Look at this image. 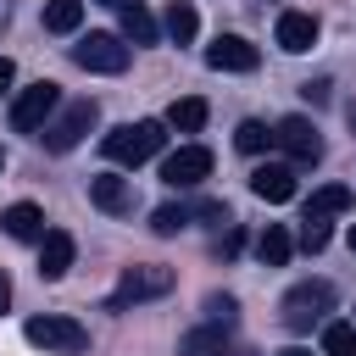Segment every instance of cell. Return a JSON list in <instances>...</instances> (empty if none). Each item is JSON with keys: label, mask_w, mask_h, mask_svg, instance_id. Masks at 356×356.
I'll use <instances>...</instances> for the list:
<instances>
[{"label": "cell", "mask_w": 356, "mask_h": 356, "mask_svg": "<svg viewBox=\"0 0 356 356\" xmlns=\"http://www.w3.org/2000/svg\"><path fill=\"white\" fill-rule=\"evenodd\" d=\"M22 339L39 345L44 356H83V350H89V328H83L78 317H56V312L28 317V323H22Z\"/></svg>", "instance_id": "cell-1"}, {"label": "cell", "mask_w": 356, "mask_h": 356, "mask_svg": "<svg viewBox=\"0 0 356 356\" xmlns=\"http://www.w3.org/2000/svg\"><path fill=\"white\" fill-rule=\"evenodd\" d=\"M161 122L156 117H139V122H122V128H111L106 139H100V150L117 161V167H139V161H150L156 150H161Z\"/></svg>", "instance_id": "cell-2"}, {"label": "cell", "mask_w": 356, "mask_h": 356, "mask_svg": "<svg viewBox=\"0 0 356 356\" xmlns=\"http://www.w3.org/2000/svg\"><path fill=\"white\" fill-rule=\"evenodd\" d=\"M167 289H172V267H161V261H139V267H122L117 289L106 295V312H128V306H139V300H161Z\"/></svg>", "instance_id": "cell-3"}, {"label": "cell", "mask_w": 356, "mask_h": 356, "mask_svg": "<svg viewBox=\"0 0 356 356\" xmlns=\"http://www.w3.org/2000/svg\"><path fill=\"white\" fill-rule=\"evenodd\" d=\"M328 312H334V284L328 278H306L284 295V328L289 334H306L312 323H328Z\"/></svg>", "instance_id": "cell-4"}, {"label": "cell", "mask_w": 356, "mask_h": 356, "mask_svg": "<svg viewBox=\"0 0 356 356\" xmlns=\"http://www.w3.org/2000/svg\"><path fill=\"white\" fill-rule=\"evenodd\" d=\"M56 106H61V83L39 78V83L17 89V100H11V128H17V134H39V128L50 122Z\"/></svg>", "instance_id": "cell-5"}, {"label": "cell", "mask_w": 356, "mask_h": 356, "mask_svg": "<svg viewBox=\"0 0 356 356\" xmlns=\"http://www.w3.org/2000/svg\"><path fill=\"white\" fill-rule=\"evenodd\" d=\"M95 117H100V111H95V100H67V106H61V111L44 122V134H39V139H44V150L67 156V150H72V145H78V139L95 128Z\"/></svg>", "instance_id": "cell-6"}, {"label": "cell", "mask_w": 356, "mask_h": 356, "mask_svg": "<svg viewBox=\"0 0 356 356\" xmlns=\"http://www.w3.org/2000/svg\"><path fill=\"white\" fill-rule=\"evenodd\" d=\"M273 145L289 156V167H317L323 161V134H317L312 117H284L273 128Z\"/></svg>", "instance_id": "cell-7"}, {"label": "cell", "mask_w": 356, "mask_h": 356, "mask_svg": "<svg viewBox=\"0 0 356 356\" xmlns=\"http://www.w3.org/2000/svg\"><path fill=\"white\" fill-rule=\"evenodd\" d=\"M72 61H78L83 72H122V67H128V44H122L117 33H83V39L72 44Z\"/></svg>", "instance_id": "cell-8"}, {"label": "cell", "mask_w": 356, "mask_h": 356, "mask_svg": "<svg viewBox=\"0 0 356 356\" xmlns=\"http://www.w3.org/2000/svg\"><path fill=\"white\" fill-rule=\"evenodd\" d=\"M161 178L172 189H195L200 178H211V150L206 145H178L167 161H161Z\"/></svg>", "instance_id": "cell-9"}, {"label": "cell", "mask_w": 356, "mask_h": 356, "mask_svg": "<svg viewBox=\"0 0 356 356\" xmlns=\"http://www.w3.org/2000/svg\"><path fill=\"white\" fill-rule=\"evenodd\" d=\"M256 61H261V50L239 33H217L206 44V67H217V72H256Z\"/></svg>", "instance_id": "cell-10"}, {"label": "cell", "mask_w": 356, "mask_h": 356, "mask_svg": "<svg viewBox=\"0 0 356 356\" xmlns=\"http://www.w3.org/2000/svg\"><path fill=\"white\" fill-rule=\"evenodd\" d=\"M250 195L267 200V206L295 200V167H289V161H261V167L250 172Z\"/></svg>", "instance_id": "cell-11"}, {"label": "cell", "mask_w": 356, "mask_h": 356, "mask_svg": "<svg viewBox=\"0 0 356 356\" xmlns=\"http://www.w3.org/2000/svg\"><path fill=\"white\" fill-rule=\"evenodd\" d=\"M72 256H78V245H72V234H67V228H44V239H39V278H44V284H56V278H67V267H72Z\"/></svg>", "instance_id": "cell-12"}, {"label": "cell", "mask_w": 356, "mask_h": 356, "mask_svg": "<svg viewBox=\"0 0 356 356\" xmlns=\"http://www.w3.org/2000/svg\"><path fill=\"white\" fill-rule=\"evenodd\" d=\"M273 39H278V50H289V56H306V50L317 44V17H312V11H284Z\"/></svg>", "instance_id": "cell-13"}, {"label": "cell", "mask_w": 356, "mask_h": 356, "mask_svg": "<svg viewBox=\"0 0 356 356\" xmlns=\"http://www.w3.org/2000/svg\"><path fill=\"white\" fill-rule=\"evenodd\" d=\"M178 356H245V345H234L228 339V328H189L184 339H178Z\"/></svg>", "instance_id": "cell-14"}, {"label": "cell", "mask_w": 356, "mask_h": 356, "mask_svg": "<svg viewBox=\"0 0 356 356\" xmlns=\"http://www.w3.org/2000/svg\"><path fill=\"white\" fill-rule=\"evenodd\" d=\"M89 200H95L100 211L122 217V211H134V184L117 178V172H100V178H89Z\"/></svg>", "instance_id": "cell-15"}, {"label": "cell", "mask_w": 356, "mask_h": 356, "mask_svg": "<svg viewBox=\"0 0 356 356\" xmlns=\"http://www.w3.org/2000/svg\"><path fill=\"white\" fill-rule=\"evenodd\" d=\"M0 228L11 234V239H44V211L33 206V200H17V206H6V217H0Z\"/></svg>", "instance_id": "cell-16"}, {"label": "cell", "mask_w": 356, "mask_h": 356, "mask_svg": "<svg viewBox=\"0 0 356 356\" xmlns=\"http://www.w3.org/2000/svg\"><path fill=\"white\" fill-rule=\"evenodd\" d=\"M256 256H261L267 267H284V261L295 256V234H289L284 222H267V228H261V239H256Z\"/></svg>", "instance_id": "cell-17"}, {"label": "cell", "mask_w": 356, "mask_h": 356, "mask_svg": "<svg viewBox=\"0 0 356 356\" xmlns=\"http://www.w3.org/2000/svg\"><path fill=\"white\" fill-rule=\"evenodd\" d=\"M161 28H167V39H172V44H189V39L200 33V11H195L189 0H172V6H167V17H161Z\"/></svg>", "instance_id": "cell-18"}, {"label": "cell", "mask_w": 356, "mask_h": 356, "mask_svg": "<svg viewBox=\"0 0 356 356\" xmlns=\"http://www.w3.org/2000/svg\"><path fill=\"white\" fill-rule=\"evenodd\" d=\"M206 117H211V111H206V100H200V95H184V100H172V106H167V122H172L178 134H200V128H206Z\"/></svg>", "instance_id": "cell-19"}, {"label": "cell", "mask_w": 356, "mask_h": 356, "mask_svg": "<svg viewBox=\"0 0 356 356\" xmlns=\"http://www.w3.org/2000/svg\"><path fill=\"white\" fill-rule=\"evenodd\" d=\"M156 33H161L156 17H150L139 0H128V6H122V39H134V44H156Z\"/></svg>", "instance_id": "cell-20"}, {"label": "cell", "mask_w": 356, "mask_h": 356, "mask_svg": "<svg viewBox=\"0 0 356 356\" xmlns=\"http://www.w3.org/2000/svg\"><path fill=\"white\" fill-rule=\"evenodd\" d=\"M350 200H356V195H350L345 184H323V189L306 200V217H339V211H350Z\"/></svg>", "instance_id": "cell-21"}, {"label": "cell", "mask_w": 356, "mask_h": 356, "mask_svg": "<svg viewBox=\"0 0 356 356\" xmlns=\"http://www.w3.org/2000/svg\"><path fill=\"white\" fill-rule=\"evenodd\" d=\"M78 22H83V0H50L44 6V28L50 33H78Z\"/></svg>", "instance_id": "cell-22"}, {"label": "cell", "mask_w": 356, "mask_h": 356, "mask_svg": "<svg viewBox=\"0 0 356 356\" xmlns=\"http://www.w3.org/2000/svg\"><path fill=\"white\" fill-rule=\"evenodd\" d=\"M323 356H356V323L328 317L323 323Z\"/></svg>", "instance_id": "cell-23"}, {"label": "cell", "mask_w": 356, "mask_h": 356, "mask_svg": "<svg viewBox=\"0 0 356 356\" xmlns=\"http://www.w3.org/2000/svg\"><path fill=\"white\" fill-rule=\"evenodd\" d=\"M234 145H239L245 156H261V150L273 145V128H267V122H256V117H245V122L234 128Z\"/></svg>", "instance_id": "cell-24"}, {"label": "cell", "mask_w": 356, "mask_h": 356, "mask_svg": "<svg viewBox=\"0 0 356 356\" xmlns=\"http://www.w3.org/2000/svg\"><path fill=\"white\" fill-rule=\"evenodd\" d=\"M189 222H195V217H189V206H156V211H150V228H156L161 239H167V234H178V228H189Z\"/></svg>", "instance_id": "cell-25"}, {"label": "cell", "mask_w": 356, "mask_h": 356, "mask_svg": "<svg viewBox=\"0 0 356 356\" xmlns=\"http://www.w3.org/2000/svg\"><path fill=\"white\" fill-rule=\"evenodd\" d=\"M300 250H328V217H300Z\"/></svg>", "instance_id": "cell-26"}, {"label": "cell", "mask_w": 356, "mask_h": 356, "mask_svg": "<svg viewBox=\"0 0 356 356\" xmlns=\"http://www.w3.org/2000/svg\"><path fill=\"white\" fill-rule=\"evenodd\" d=\"M234 317H239L234 295H206V323L211 328H234Z\"/></svg>", "instance_id": "cell-27"}, {"label": "cell", "mask_w": 356, "mask_h": 356, "mask_svg": "<svg viewBox=\"0 0 356 356\" xmlns=\"http://www.w3.org/2000/svg\"><path fill=\"white\" fill-rule=\"evenodd\" d=\"M300 95H306V100H312V106H323V100H328V78H317V83H306V89H300Z\"/></svg>", "instance_id": "cell-28"}, {"label": "cell", "mask_w": 356, "mask_h": 356, "mask_svg": "<svg viewBox=\"0 0 356 356\" xmlns=\"http://www.w3.org/2000/svg\"><path fill=\"white\" fill-rule=\"evenodd\" d=\"M239 245H245V234H239V228H228V234H222V239H217V250H222V256H234V250H239Z\"/></svg>", "instance_id": "cell-29"}, {"label": "cell", "mask_w": 356, "mask_h": 356, "mask_svg": "<svg viewBox=\"0 0 356 356\" xmlns=\"http://www.w3.org/2000/svg\"><path fill=\"white\" fill-rule=\"evenodd\" d=\"M11 78H17V67H11V61H6V56H0V95H6V89H11Z\"/></svg>", "instance_id": "cell-30"}, {"label": "cell", "mask_w": 356, "mask_h": 356, "mask_svg": "<svg viewBox=\"0 0 356 356\" xmlns=\"http://www.w3.org/2000/svg\"><path fill=\"white\" fill-rule=\"evenodd\" d=\"M6 306H11V278L0 273V312H6Z\"/></svg>", "instance_id": "cell-31"}, {"label": "cell", "mask_w": 356, "mask_h": 356, "mask_svg": "<svg viewBox=\"0 0 356 356\" xmlns=\"http://www.w3.org/2000/svg\"><path fill=\"white\" fill-rule=\"evenodd\" d=\"M278 356H312V350H295V345H289V350H278Z\"/></svg>", "instance_id": "cell-32"}, {"label": "cell", "mask_w": 356, "mask_h": 356, "mask_svg": "<svg viewBox=\"0 0 356 356\" xmlns=\"http://www.w3.org/2000/svg\"><path fill=\"white\" fill-rule=\"evenodd\" d=\"M106 6H117V11H122V6H128V0H106Z\"/></svg>", "instance_id": "cell-33"}, {"label": "cell", "mask_w": 356, "mask_h": 356, "mask_svg": "<svg viewBox=\"0 0 356 356\" xmlns=\"http://www.w3.org/2000/svg\"><path fill=\"white\" fill-rule=\"evenodd\" d=\"M350 134H356V106H350Z\"/></svg>", "instance_id": "cell-34"}, {"label": "cell", "mask_w": 356, "mask_h": 356, "mask_svg": "<svg viewBox=\"0 0 356 356\" xmlns=\"http://www.w3.org/2000/svg\"><path fill=\"white\" fill-rule=\"evenodd\" d=\"M350 250H356V228H350Z\"/></svg>", "instance_id": "cell-35"}, {"label": "cell", "mask_w": 356, "mask_h": 356, "mask_svg": "<svg viewBox=\"0 0 356 356\" xmlns=\"http://www.w3.org/2000/svg\"><path fill=\"white\" fill-rule=\"evenodd\" d=\"M0 167H6V156H0Z\"/></svg>", "instance_id": "cell-36"}]
</instances>
